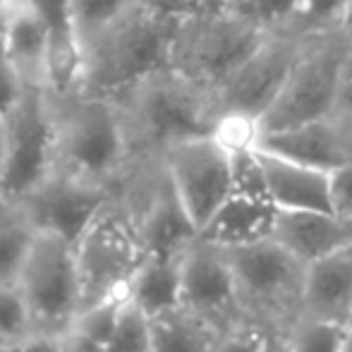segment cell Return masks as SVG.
I'll use <instances>...</instances> for the list:
<instances>
[{
	"instance_id": "cell-23",
	"label": "cell",
	"mask_w": 352,
	"mask_h": 352,
	"mask_svg": "<svg viewBox=\"0 0 352 352\" xmlns=\"http://www.w3.org/2000/svg\"><path fill=\"white\" fill-rule=\"evenodd\" d=\"M127 300V287L84 307L70 329L56 340L58 352H106L111 331Z\"/></svg>"
},
{
	"instance_id": "cell-17",
	"label": "cell",
	"mask_w": 352,
	"mask_h": 352,
	"mask_svg": "<svg viewBox=\"0 0 352 352\" xmlns=\"http://www.w3.org/2000/svg\"><path fill=\"white\" fill-rule=\"evenodd\" d=\"M266 175L269 197L276 209L285 211H333L331 173L256 148Z\"/></svg>"
},
{
	"instance_id": "cell-11",
	"label": "cell",
	"mask_w": 352,
	"mask_h": 352,
	"mask_svg": "<svg viewBox=\"0 0 352 352\" xmlns=\"http://www.w3.org/2000/svg\"><path fill=\"white\" fill-rule=\"evenodd\" d=\"M309 38L287 29L271 32L266 41L230 74V79L216 89L221 111H242L264 118Z\"/></svg>"
},
{
	"instance_id": "cell-32",
	"label": "cell",
	"mask_w": 352,
	"mask_h": 352,
	"mask_svg": "<svg viewBox=\"0 0 352 352\" xmlns=\"http://www.w3.org/2000/svg\"><path fill=\"white\" fill-rule=\"evenodd\" d=\"M228 8L269 32H283L290 24L297 0H230Z\"/></svg>"
},
{
	"instance_id": "cell-22",
	"label": "cell",
	"mask_w": 352,
	"mask_h": 352,
	"mask_svg": "<svg viewBox=\"0 0 352 352\" xmlns=\"http://www.w3.org/2000/svg\"><path fill=\"white\" fill-rule=\"evenodd\" d=\"M221 331L185 307L151 316V352H213Z\"/></svg>"
},
{
	"instance_id": "cell-24",
	"label": "cell",
	"mask_w": 352,
	"mask_h": 352,
	"mask_svg": "<svg viewBox=\"0 0 352 352\" xmlns=\"http://www.w3.org/2000/svg\"><path fill=\"white\" fill-rule=\"evenodd\" d=\"M36 232L27 206L0 195V280H17Z\"/></svg>"
},
{
	"instance_id": "cell-6",
	"label": "cell",
	"mask_w": 352,
	"mask_h": 352,
	"mask_svg": "<svg viewBox=\"0 0 352 352\" xmlns=\"http://www.w3.org/2000/svg\"><path fill=\"white\" fill-rule=\"evenodd\" d=\"M350 53L352 41L343 32L311 36L283 84L278 98L261 118V135L329 118L338 98Z\"/></svg>"
},
{
	"instance_id": "cell-19",
	"label": "cell",
	"mask_w": 352,
	"mask_h": 352,
	"mask_svg": "<svg viewBox=\"0 0 352 352\" xmlns=\"http://www.w3.org/2000/svg\"><path fill=\"white\" fill-rule=\"evenodd\" d=\"M41 17L51 43V87L56 91L72 89L82 72V46L74 24L72 0H27Z\"/></svg>"
},
{
	"instance_id": "cell-39",
	"label": "cell",
	"mask_w": 352,
	"mask_h": 352,
	"mask_svg": "<svg viewBox=\"0 0 352 352\" xmlns=\"http://www.w3.org/2000/svg\"><path fill=\"white\" fill-rule=\"evenodd\" d=\"M3 168H5V140H3V122H0V182H3Z\"/></svg>"
},
{
	"instance_id": "cell-16",
	"label": "cell",
	"mask_w": 352,
	"mask_h": 352,
	"mask_svg": "<svg viewBox=\"0 0 352 352\" xmlns=\"http://www.w3.org/2000/svg\"><path fill=\"white\" fill-rule=\"evenodd\" d=\"M3 43L24 87H51V43L41 17L27 0H5Z\"/></svg>"
},
{
	"instance_id": "cell-33",
	"label": "cell",
	"mask_w": 352,
	"mask_h": 352,
	"mask_svg": "<svg viewBox=\"0 0 352 352\" xmlns=\"http://www.w3.org/2000/svg\"><path fill=\"white\" fill-rule=\"evenodd\" d=\"M24 82L19 77L17 67L12 65L8 51L3 43V32H0V118L19 101V96L24 94Z\"/></svg>"
},
{
	"instance_id": "cell-2",
	"label": "cell",
	"mask_w": 352,
	"mask_h": 352,
	"mask_svg": "<svg viewBox=\"0 0 352 352\" xmlns=\"http://www.w3.org/2000/svg\"><path fill=\"white\" fill-rule=\"evenodd\" d=\"M111 98L137 161L161 156L177 142L211 135L221 116L216 91L173 67L148 74Z\"/></svg>"
},
{
	"instance_id": "cell-18",
	"label": "cell",
	"mask_w": 352,
	"mask_h": 352,
	"mask_svg": "<svg viewBox=\"0 0 352 352\" xmlns=\"http://www.w3.org/2000/svg\"><path fill=\"white\" fill-rule=\"evenodd\" d=\"M302 314L352 324V245L307 266Z\"/></svg>"
},
{
	"instance_id": "cell-28",
	"label": "cell",
	"mask_w": 352,
	"mask_h": 352,
	"mask_svg": "<svg viewBox=\"0 0 352 352\" xmlns=\"http://www.w3.org/2000/svg\"><path fill=\"white\" fill-rule=\"evenodd\" d=\"M106 352H151V316L130 297L118 314Z\"/></svg>"
},
{
	"instance_id": "cell-27",
	"label": "cell",
	"mask_w": 352,
	"mask_h": 352,
	"mask_svg": "<svg viewBox=\"0 0 352 352\" xmlns=\"http://www.w3.org/2000/svg\"><path fill=\"white\" fill-rule=\"evenodd\" d=\"M350 0H297V8L287 24V32L302 36L340 32Z\"/></svg>"
},
{
	"instance_id": "cell-37",
	"label": "cell",
	"mask_w": 352,
	"mask_h": 352,
	"mask_svg": "<svg viewBox=\"0 0 352 352\" xmlns=\"http://www.w3.org/2000/svg\"><path fill=\"white\" fill-rule=\"evenodd\" d=\"M0 352H58V343L48 338H32L22 340V343H12Z\"/></svg>"
},
{
	"instance_id": "cell-35",
	"label": "cell",
	"mask_w": 352,
	"mask_h": 352,
	"mask_svg": "<svg viewBox=\"0 0 352 352\" xmlns=\"http://www.w3.org/2000/svg\"><path fill=\"white\" fill-rule=\"evenodd\" d=\"M144 3L151 10H156V12L173 19H185L192 17V14L206 12V10L223 5L221 0H144Z\"/></svg>"
},
{
	"instance_id": "cell-12",
	"label": "cell",
	"mask_w": 352,
	"mask_h": 352,
	"mask_svg": "<svg viewBox=\"0 0 352 352\" xmlns=\"http://www.w3.org/2000/svg\"><path fill=\"white\" fill-rule=\"evenodd\" d=\"M185 309L216 326L221 333L242 321L235 271L228 250L197 235L182 254V300Z\"/></svg>"
},
{
	"instance_id": "cell-3",
	"label": "cell",
	"mask_w": 352,
	"mask_h": 352,
	"mask_svg": "<svg viewBox=\"0 0 352 352\" xmlns=\"http://www.w3.org/2000/svg\"><path fill=\"white\" fill-rule=\"evenodd\" d=\"M177 22L146 3L140 5L84 53L77 87L98 96H116L148 74L170 67Z\"/></svg>"
},
{
	"instance_id": "cell-38",
	"label": "cell",
	"mask_w": 352,
	"mask_h": 352,
	"mask_svg": "<svg viewBox=\"0 0 352 352\" xmlns=\"http://www.w3.org/2000/svg\"><path fill=\"white\" fill-rule=\"evenodd\" d=\"M340 32L352 41V0L348 3V10H345V17H343V24H340Z\"/></svg>"
},
{
	"instance_id": "cell-41",
	"label": "cell",
	"mask_w": 352,
	"mask_h": 352,
	"mask_svg": "<svg viewBox=\"0 0 352 352\" xmlns=\"http://www.w3.org/2000/svg\"><path fill=\"white\" fill-rule=\"evenodd\" d=\"M3 22H5V0H0V32H3Z\"/></svg>"
},
{
	"instance_id": "cell-21",
	"label": "cell",
	"mask_w": 352,
	"mask_h": 352,
	"mask_svg": "<svg viewBox=\"0 0 352 352\" xmlns=\"http://www.w3.org/2000/svg\"><path fill=\"white\" fill-rule=\"evenodd\" d=\"M182 254H144L132 274L127 283V297L148 316L180 307Z\"/></svg>"
},
{
	"instance_id": "cell-8",
	"label": "cell",
	"mask_w": 352,
	"mask_h": 352,
	"mask_svg": "<svg viewBox=\"0 0 352 352\" xmlns=\"http://www.w3.org/2000/svg\"><path fill=\"white\" fill-rule=\"evenodd\" d=\"M74 252L82 278V309L127 287L146 252L135 211L120 190L74 242Z\"/></svg>"
},
{
	"instance_id": "cell-7",
	"label": "cell",
	"mask_w": 352,
	"mask_h": 352,
	"mask_svg": "<svg viewBox=\"0 0 352 352\" xmlns=\"http://www.w3.org/2000/svg\"><path fill=\"white\" fill-rule=\"evenodd\" d=\"M17 285L32 311L34 333L58 340L82 311V278L74 245L56 232L38 230Z\"/></svg>"
},
{
	"instance_id": "cell-40",
	"label": "cell",
	"mask_w": 352,
	"mask_h": 352,
	"mask_svg": "<svg viewBox=\"0 0 352 352\" xmlns=\"http://www.w3.org/2000/svg\"><path fill=\"white\" fill-rule=\"evenodd\" d=\"M343 352H352V324H348V333H345V350Z\"/></svg>"
},
{
	"instance_id": "cell-5",
	"label": "cell",
	"mask_w": 352,
	"mask_h": 352,
	"mask_svg": "<svg viewBox=\"0 0 352 352\" xmlns=\"http://www.w3.org/2000/svg\"><path fill=\"white\" fill-rule=\"evenodd\" d=\"M226 250L235 271L242 321H256L287 336L302 314L307 264L274 237Z\"/></svg>"
},
{
	"instance_id": "cell-13",
	"label": "cell",
	"mask_w": 352,
	"mask_h": 352,
	"mask_svg": "<svg viewBox=\"0 0 352 352\" xmlns=\"http://www.w3.org/2000/svg\"><path fill=\"white\" fill-rule=\"evenodd\" d=\"M116 192L113 187L53 170L36 190L19 201L29 209L38 230L56 232L74 245Z\"/></svg>"
},
{
	"instance_id": "cell-25",
	"label": "cell",
	"mask_w": 352,
	"mask_h": 352,
	"mask_svg": "<svg viewBox=\"0 0 352 352\" xmlns=\"http://www.w3.org/2000/svg\"><path fill=\"white\" fill-rule=\"evenodd\" d=\"M140 5H144V0H72L74 24H77L79 46H82V60L84 53L108 29L116 27L130 12H135Z\"/></svg>"
},
{
	"instance_id": "cell-30",
	"label": "cell",
	"mask_w": 352,
	"mask_h": 352,
	"mask_svg": "<svg viewBox=\"0 0 352 352\" xmlns=\"http://www.w3.org/2000/svg\"><path fill=\"white\" fill-rule=\"evenodd\" d=\"M213 352H285V336L256 321H240L218 338Z\"/></svg>"
},
{
	"instance_id": "cell-14",
	"label": "cell",
	"mask_w": 352,
	"mask_h": 352,
	"mask_svg": "<svg viewBox=\"0 0 352 352\" xmlns=\"http://www.w3.org/2000/svg\"><path fill=\"white\" fill-rule=\"evenodd\" d=\"M256 148L333 173L352 161V135L333 116H329L290 130L264 132Z\"/></svg>"
},
{
	"instance_id": "cell-42",
	"label": "cell",
	"mask_w": 352,
	"mask_h": 352,
	"mask_svg": "<svg viewBox=\"0 0 352 352\" xmlns=\"http://www.w3.org/2000/svg\"><path fill=\"white\" fill-rule=\"evenodd\" d=\"M8 345H12V340H5L3 336H0V350H3V348H8Z\"/></svg>"
},
{
	"instance_id": "cell-29",
	"label": "cell",
	"mask_w": 352,
	"mask_h": 352,
	"mask_svg": "<svg viewBox=\"0 0 352 352\" xmlns=\"http://www.w3.org/2000/svg\"><path fill=\"white\" fill-rule=\"evenodd\" d=\"M0 336L12 343L38 338L34 333L32 311L17 280H0Z\"/></svg>"
},
{
	"instance_id": "cell-34",
	"label": "cell",
	"mask_w": 352,
	"mask_h": 352,
	"mask_svg": "<svg viewBox=\"0 0 352 352\" xmlns=\"http://www.w3.org/2000/svg\"><path fill=\"white\" fill-rule=\"evenodd\" d=\"M331 204L333 213L352 226V161L331 173Z\"/></svg>"
},
{
	"instance_id": "cell-10",
	"label": "cell",
	"mask_w": 352,
	"mask_h": 352,
	"mask_svg": "<svg viewBox=\"0 0 352 352\" xmlns=\"http://www.w3.org/2000/svg\"><path fill=\"white\" fill-rule=\"evenodd\" d=\"M161 158L177 199L201 232L235 192L232 153L213 135H204L173 144Z\"/></svg>"
},
{
	"instance_id": "cell-43",
	"label": "cell",
	"mask_w": 352,
	"mask_h": 352,
	"mask_svg": "<svg viewBox=\"0 0 352 352\" xmlns=\"http://www.w3.org/2000/svg\"><path fill=\"white\" fill-rule=\"evenodd\" d=\"M221 3H223V5H228V3H230V0H221Z\"/></svg>"
},
{
	"instance_id": "cell-4",
	"label": "cell",
	"mask_w": 352,
	"mask_h": 352,
	"mask_svg": "<svg viewBox=\"0 0 352 352\" xmlns=\"http://www.w3.org/2000/svg\"><path fill=\"white\" fill-rule=\"evenodd\" d=\"M269 34V29L250 22L228 5H218L177 22L170 67L216 91Z\"/></svg>"
},
{
	"instance_id": "cell-15",
	"label": "cell",
	"mask_w": 352,
	"mask_h": 352,
	"mask_svg": "<svg viewBox=\"0 0 352 352\" xmlns=\"http://www.w3.org/2000/svg\"><path fill=\"white\" fill-rule=\"evenodd\" d=\"M278 245L285 247L302 264H314L324 256L352 245V226L333 211H276L274 232Z\"/></svg>"
},
{
	"instance_id": "cell-26",
	"label": "cell",
	"mask_w": 352,
	"mask_h": 352,
	"mask_svg": "<svg viewBox=\"0 0 352 352\" xmlns=\"http://www.w3.org/2000/svg\"><path fill=\"white\" fill-rule=\"evenodd\" d=\"M348 324L300 314L285 336V352H343Z\"/></svg>"
},
{
	"instance_id": "cell-31",
	"label": "cell",
	"mask_w": 352,
	"mask_h": 352,
	"mask_svg": "<svg viewBox=\"0 0 352 352\" xmlns=\"http://www.w3.org/2000/svg\"><path fill=\"white\" fill-rule=\"evenodd\" d=\"M211 135L230 153L252 151L261 140V118L242 111H221Z\"/></svg>"
},
{
	"instance_id": "cell-36",
	"label": "cell",
	"mask_w": 352,
	"mask_h": 352,
	"mask_svg": "<svg viewBox=\"0 0 352 352\" xmlns=\"http://www.w3.org/2000/svg\"><path fill=\"white\" fill-rule=\"evenodd\" d=\"M331 116L345 127L352 135V53L345 63L343 79H340V89H338V98H336V106Z\"/></svg>"
},
{
	"instance_id": "cell-9",
	"label": "cell",
	"mask_w": 352,
	"mask_h": 352,
	"mask_svg": "<svg viewBox=\"0 0 352 352\" xmlns=\"http://www.w3.org/2000/svg\"><path fill=\"white\" fill-rule=\"evenodd\" d=\"M48 89H24L19 101L0 118L5 140V168L0 195L24 199L56 166V130Z\"/></svg>"
},
{
	"instance_id": "cell-20",
	"label": "cell",
	"mask_w": 352,
	"mask_h": 352,
	"mask_svg": "<svg viewBox=\"0 0 352 352\" xmlns=\"http://www.w3.org/2000/svg\"><path fill=\"white\" fill-rule=\"evenodd\" d=\"M276 211L278 209L269 201L250 199L232 192L230 199L216 211L199 235L221 247H242L269 240L274 232Z\"/></svg>"
},
{
	"instance_id": "cell-1",
	"label": "cell",
	"mask_w": 352,
	"mask_h": 352,
	"mask_svg": "<svg viewBox=\"0 0 352 352\" xmlns=\"http://www.w3.org/2000/svg\"><path fill=\"white\" fill-rule=\"evenodd\" d=\"M46 94L56 130L53 170L120 190L137 158L116 101L79 87Z\"/></svg>"
}]
</instances>
